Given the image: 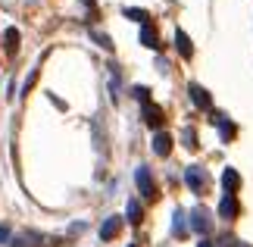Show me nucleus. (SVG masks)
I'll return each instance as SVG.
<instances>
[{
  "label": "nucleus",
  "instance_id": "nucleus-1",
  "mask_svg": "<svg viewBox=\"0 0 253 247\" xmlns=\"http://www.w3.org/2000/svg\"><path fill=\"white\" fill-rule=\"evenodd\" d=\"M134 182H138V191L147 197V200H153V197H157V185H153V175H150L147 166H141V169L134 172Z\"/></svg>",
  "mask_w": 253,
  "mask_h": 247
},
{
  "label": "nucleus",
  "instance_id": "nucleus-2",
  "mask_svg": "<svg viewBox=\"0 0 253 247\" xmlns=\"http://www.w3.org/2000/svg\"><path fill=\"white\" fill-rule=\"evenodd\" d=\"M184 179H188V185H191L194 194H203V191H207V172H203L200 166H191V169L184 172Z\"/></svg>",
  "mask_w": 253,
  "mask_h": 247
},
{
  "label": "nucleus",
  "instance_id": "nucleus-3",
  "mask_svg": "<svg viewBox=\"0 0 253 247\" xmlns=\"http://www.w3.org/2000/svg\"><path fill=\"white\" fill-rule=\"evenodd\" d=\"M119 232H122V216H110V219H103V225H100V238L103 241L119 238Z\"/></svg>",
  "mask_w": 253,
  "mask_h": 247
},
{
  "label": "nucleus",
  "instance_id": "nucleus-4",
  "mask_svg": "<svg viewBox=\"0 0 253 247\" xmlns=\"http://www.w3.org/2000/svg\"><path fill=\"white\" fill-rule=\"evenodd\" d=\"M144 122H147L150 128H160L163 122H166V113H163V106H157V103H144Z\"/></svg>",
  "mask_w": 253,
  "mask_h": 247
},
{
  "label": "nucleus",
  "instance_id": "nucleus-5",
  "mask_svg": "<svg viewBox=\"0 0 253 247\" xmlns=\"http://www.w3.org/2000/svg\"><path fill=\"white\" fill-rule=\"evenodd\" d=\"M191 229L194 232H200V235H207L212 229V222H210V213L203 210V206H197V210L191 213Z\"/></svg>",
  "mask_w": 253,
  "mask_h": 247
},
{
  "label": "nucleus",
  "instance_id": "nucleus-6",
  "mask_svg": "<svg viewBox=\"0 0 253 247\" xmlns=\"http://www.w3.org/2000/svg\"><path fill=\"white\" fill-rule=\"evenodd\" d=\"M188 94H191L194 106H200V110H210V106H212V100H210V91H207V88H200V85H191V88H188Z\"/></svg>",
  "mask_w": 253,
  "mask_h": 247
},
{
  "label": "nucleus",
  "instance_id": "nucleus-7",
  "mask_svg": "<svg viewBox=\"0 0 253 247\" xmlns=\"http://www.w3.org/2000/svg\"><path fill=\"white\" fill-rule=\"evenodd\" d=\"M238 210H241V206H238V197L235 194H225V197H222V203H219V216H222V219H235Z\"/></svg>",
  "mask_w": 253,
  "mask_h": 247
},
{
  "label": "nucleus",
  "instance_id": "nucleus-8",
  "mask_svg": "<svg viewBox=\"0 0 253 247\" xmlns=\"http://www.w3.org/2000/svg\"><path fill=\"white\" fill-rule=\"evenodd\" d=\"M153 153H157V156H169L172 153V135L157 132V138H153Z\"/></svg>",
  "mask_w": 253,
  "mask_h": 247
},
{
  "label": "nucleus",
  "instance_id": "nucleus-9",
  "mask_svg": "<svg viewBox=\"0 0 253 247\" xmlns=\"http://www.w3.org/2000/svg\"><path fill=\"white\" fill-rule=\"evenodd\" d=\"M141 44L150 47V50H157V47H160V35H157V28H153L150 22L141 25Z\"/></svg>",
  "mask_w": 253,
  "mask_h": 247
},
{
  "label": "nucleus",
  "instance_id": "nucleus-10",
  "mask_svg": "<svg viewBox=\"0 0 253 247\" xmlns=\"http://www.w3.org/2000/svg\"><path fill=\"white\" fill-rule=\"evenodd\" d=\"M175 47H178V53L184 56V60H191V56H194V44H191V38L184 35V32H175Z\"/></svg>",
  "mask_w": 253,
  "mask_h": 247
},
{
  "label": "nucleus",
  "instance_id": "nucleus-11",
  "mask_svg": "<svg viewBox=\"0 0 253 247\" xmlns=\"http://www.w3.org/2000/svg\"><path fill=\"white\" fill-rule=\"evenodd\" d=\"M222 188H225L228 194H235L238 188H241V175L235 169H225V172H222Z\"/></svg>",
  "mask_w": 253,
  "mask_h": 247
},
{
  "label": "nucleus",
  "instance_id": "nucleus-12",
  "mask_svg": "<svg viewBox=\"0 0 253 247\" xmlns=\"http://www.w3.org/2000/svg\"><path fill=\"white\" fill-rule=\"evenodd\" d=\"M125 216H128V222H134V225H138V222L144 219V210H141V203H138V200H128V210H125Z\"/></svg>",
  "mask_w": 253,
  "mask_h": 247
},
{
  "label": "nucleus",
  "instance_id": "nucleus-13",
  "mask_svg": "<svg viewBox=\"0 0 253 247\" xmlns=\"http://www.w3.org/2000/svg\"><path fill=\"white\" fill-rule=\"evenodd\" d=\"M172 232L178 235V238H184V235H188V225H184V213L178 210L175 213V222H172Z\"/></svg>",
  "mask_w": 253,
  "mask_h": 247
},
{
  "label": "nucleus",
  "instance_id": "nucleus-14",
  "mask_svg": "<svg viewBox=\"0 0 253 247\" xmlns=\"http://www.w3.org/2000/svg\"><path fill=\"white\" fill-rule=\"evenodd\" d=\"M181 141H184V147H188V150H197V132H194V128H184V135H181Z\"/></svg>",
  "mask_w": 253,
  "mask_h": 247
},
{
  "label": "nucleus",
  "instance_id": "nucleus-15",
  "mask_svg": "<svg viewBox=\"0 0 253 247\" xmlns=\"http://www.w3.org/2000/svg\"><path fill=\"white\" fill-rule=\"evenodd\" d=\"M6 50L9 53L19 50V32H16V28H6Z\"/></svg>",
  "mask_w": 253,
  "mask_h": 247
},
{
  "label": "nucleus",
  "instance_id": "nucleus-16",
  "mask_svg": "<svg viewBox=\"0 0 253 247\" xmlns=\"http://www.w3.org/2000/svg\"><path fill=\"white\" fill-rule=\"evenodd\" d=\"M125 16L134 19V22H141V25L147 22V9H134V6H131V9H125Z\"/></svg>",
  "mask_w": 253,
  "mask_h": 247
},
{
  "label": "nucleus",
  "instance_id": "nucleus-17",
  "mask_svg": "<svg viewBox=\"0 0 253 247\" xmlns=\"http://www.w3.org/2000/svg\"><path fill=\"white\" fill-rule=\"evenodd\" d=\"M131 94H134V97H138V100H141V103H150V91H147V88H141V85H138V88H134V91H131Z\"/></svg>",
  "mask_w": 253,
  "mask_h": 247
},
{
  "label": "nucleus",
  "instance_id": "nucleus-18",
  "mask_svg": "<svg viewBox=\"0 0 253 247\" xmlns=\"http://www.w3.org/2000/svg\"><path fill=\"white\" fill-rule=\"evenodd\" d=\"M219 247H241V241L231 238V235H222V238H219Z\"/></svg>",
  "mask_w": 253,
  "mask_h": 247
},
{
  "label": "nucleus",
  "instance_id": "nucleus-19",
  "mask_svg": "<svg viewBox=\"0 0 253 247\" xmlns=\"http://www.w3.org/2000/svg\"><path fill=\"white\" fill-rule=\"evenodd\" d=\"M9 241V225H0V244Z\"/></svg>",
  "mask_w": 253,
  "mask_h": 247
},
{
  "label": "nucleus",
  "instance_id": "nucleus-20",
  "mask_svg": "<svg viewBox=\"0 0 253 247\" xmlns=\"http://www.w3.org/2000/svg\"><path fill=\"white\" fill-rule=\"evenodd\" d=\"M197 247H212V244H210V241H200V244H197Z\"/></svg>",
  "mask_w": 253,
  "mask_h": 247
},
{
  "label": "nucleus",
  "instance_id": "nucleus-21",
  "mask_svg": "<svg viewBox=\"0 0 253 247\" xmlns=\"http://www.w3.org/2000/svg\"><path fill=\"white\" fill-rule=\"evenodd\" d=\"M241 247H247V244H241Z\"/></svg>",
  "mask_w": 253,
  "mask_h": 247
},
{
  "label": "nucleus",
  "instance_id": "nucleus-22",
  "mask_svg": "<svg viewBox=\"0 0 253 247\" xmlns=\"http://www.w3.org/2000/svg\"><path fill=\"white\" fill-rule=\"evenodd\" d=\"M131 247H134V244H131Z\"/></svg>",
  "mask_w": 253,
  "mask_h": 247
}]
</instances>
